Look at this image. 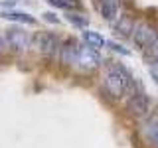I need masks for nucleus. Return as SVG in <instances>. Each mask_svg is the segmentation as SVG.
Returning <instances> with one entry per match:
<instances>
[{
	"label": "nucleus",
	"mask_w": 158,
	"mask_h": 148,
	"mask_svg": "<svg viewBox=\"0 0 158 148\" xmlns=\"http://www.w3.org/2000/svg\"><path fill=\"white\" fill-rule=\"evenodd\" d=\"M103 85H105V91L109 95L118 99L132 89V77L123 65H111L105 73Z\"/></svg>",
	"instance_id": "f257e3e1"
},
{
	"label": "nucleus",
	"mask_w": 158,
	"mask_h": 148,
	"mask_svg": "<svg viewBox=\"0 0 158 148\" xmlns=\"http://www.w3.org/2000/svg\"><path fill=\"white\" fill-rule=\"evenodd\" d=\"M158 39V26L152 22H148V20H142V22L135 24V32H132V42H135V46L138 49H146L152 46V43H156Z\"/></svg>",
	"instance_id": "f03ea898"
},
{
	"label": "nucleus",
	"mask_w": 158,
	"mask_h": 148,
	"mask_svg": "<svg viewBox=\"0 0 158 148\" xmlns=\"http://www.w3.org/2000/svg\"><path fill=\"white\" fill-rule=\"evenodd\" d=\"M77 65L83 69V71H93L101 65V57H99V51L93 47H79V53H77Z\"/></svg>",
	"instance_id": "7ed1b4c3"
},
{
	"label": "nucleus",
	"mask_w": 158,
	"mask_h": 148,
	"mask_svg": "<svg viewBox=\"0 0 158 148\" xmlns=\"http://www.w3.org/2000/svg\"><path fill=\"white\" fill-rule=\"evenodd\" d=\"M128 113H131L132 117H146L148 113H150V99H148L144 93H132L131 101H128Z\"/></svg>",
	"instance_id": "20e7f679"
},
{
	"label": "nucleus",
	"mask_w": 158,
	"mask_h": 148,
	"mask_svg": "<svg viewBox=\"0 0 158 148\" xmlns=\"http://www.w3.org/2000/svg\"><path fill=\"white\" fill-rule=\"evenodd\" d=\"M6 43L14 51H24L30 46V34L22 28H10L6 32Z\"/></svg>",
	"instance_id": "39448f33"
},
{
	"label": "nucleus",
	"mask_w": 158,
	"mask_h": 148,
	"mask_svg": "<svg viewBox=\"0 0 158 148\" xmlns=\"http://www.w3.org/2000/svg\"><path fill=\"white\" fill-rule=\"evenodd\" d=\"M36 43H38L40 51H42L44 56H53V53L57 51V47H59L57 38L53 36V34H49V32H40L36 36Z\"/></svg>",
	"instance_id": "423d86ee"
},
{
	"label": "nucleus",
	"mask_w": 158,
	"mask_h": 148,
	"mask_svg": "<svg viewBox=\"0 0 158 148\" xmlns=\"http://www.w3.org/2000/svg\"><path fill=\"white\" fill-rule=\"evenodd\" d=\"M121 10V0H99V12L107 22H115Z\"/></svg>",
	"instance_id": "0eeeda50"
},
{
	"label": "nucleus",
	"mask_w": 158,
	"mask_h": 148,
	"mask_svg": "<svg viewBox=\"0 0 158 148\" xmlns=\"http://www.w3.org/2000/svg\"><path fill=\"white\" fill-rule=\"evenodd\" d=\"M132 32H135V20H132L128 14H123L115 20V34L121 38H131Z\"/></svg>",
	"instance_id": "6e6552de"
},
{
	"label": "nucleus",
	"mask_w": 158,
	"mask_h": 148,
	"mask_svg": "<svg viewBox=\"0 0 158 148\" xmlns=\"http://www.w3.org/2000/svg\"><path fill=\"white\" fill-rule=\"evenodd\" d=\"M144 134L154 148H158V111H154L152 115H148L146 125H144Z\"/></svg>",
	"instance_id": "1a4fd4ad"
},
{
	"label": "nucleus",
	"mask_w": 158,
	"mask_h": 148,
	"mask_svg": "<svg viewBox=\"0 0 158 148\" xmlns=\"http://www.w3.org/2000/svg\"><path fill=\"white\" fill-rule=\"evenodd\" d=\"M61 63L63 65H75L77 63V53H79V46L73 39H69V42H65L61 47Z\"/></svg>",
	"instance_id": "9d476101"
},
{
	"label": "nucleus",
	"mask_w": 158,
	"mask_h": 148,
	"mask_svg": "<svg viewBox=\"0 0 158 148\" xmlns=\"http://www.w3.org/2000/svg\"><path fill=\"white\" fill-rule=\"evenodd\" d=\"M83 42H85V46L97 49V51L107 43L105 38H103L101 34H99V32H91V30H83Z\"/></svg>",
	"instance_id": "9b49d317"
},
{
	"label": "nucleus",
	"mask_w": 158,
	"mask_h": 148,
	"mask_svg": "<svg viewBox=\"0 0 158 148\" xmlns=\"http://www.w3.org/2000/svg\"><path fill=\"white\" fill-rule=\"evenodd\" d=\"M2 18L4 20H12V22H18V24H28V26L36 24V18L30 16L28 12H20V10H10V12H4Z\"/></svg>",
	"instance_id": "f8f14e48"
},
{
	"label": "nucleus",
	"mask_w": 158,
	"mask_h": 148,
	"mask_svg": "<svg viewBox=\"0 0 158 148\" xmlns=\"http://www.w3.org/2000/svg\"><path fill=\"white\" fill-rule=\"evenodd\" d=\"M52 6H57V8H63V10H77L81 8V2L79 0H48Z\"/></svg>",
	"instance_id": "ddd939ff"
},
{
	"label": "nucleus",
	"mask_w": 158,
	"mask_h": 148,
	"mask_svg": "<svg viewBox=\"0 0 158 148\" xmlns=\"http://www.w3.org/2000/svg\"><path fill=\"white\" fill-rule=\"evenodd\" d=\"M67 20H69V22H71V24H75V26L77 28H87V18H83V16H79V14H67Z\"/></svg>",
	"instance_id": "4468645a"
},
{
	"label": "nucleus",
	"mask_w": 158,
	"mask_h": 148,
	"mask_svg": "<svg viewBox=\"0 0 158 148\" xmlns=\"http://www.w3.org/2000/svg\"><path fill=\"white\" fill-rule=\"evenodd\" d=\"M109 46H111L113 51H118L121 56H128V49H125L123 46H118V43H109Z\"/></svg>",
	"instance_id": "2eb2a0df"
},
{
	"label": "nucleus",
	"mask_w": 158,
	"mask_h": 148,
	"mask_svg": "<svg viewBox=\"0 0 158 148\" xmlns=\"http://www.w3.org/2000/svg\"><path fill=\"white\" fill-rule=\"evenodd\" d=\"M44 18H46V22L59 24V18H56V14H52V12H46V14H44Z\"/></svg>",
	"instance_id": "dca6fc26"
},
{
	"label": "nucleus",
	"mask_w": 158,
	"mask_h": 148,
	"mask_svg": "<svg viewBox=\"0 0 158 148\" xmlns=\"http://www.w3.org/2000/svg\"><path fill=\"white\" fill-rule=\"evenodd\" d=\"M4 49H6V42H4V39H2V38H0V53H2V51H4Z\"/></svg>",
	"instance_id": "f3484780"
}]
</instances>
